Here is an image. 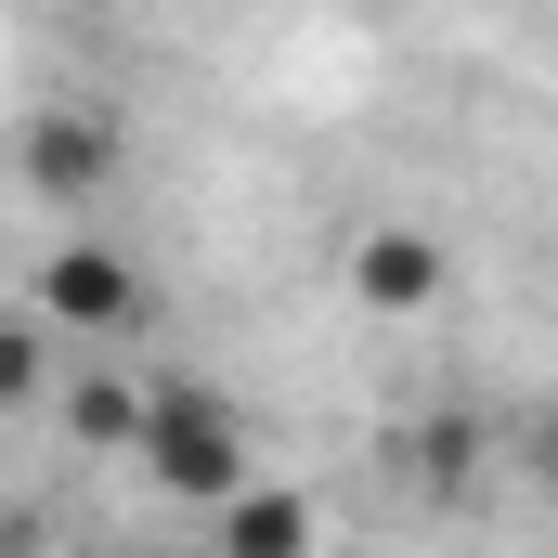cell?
Instances as JSON below:
<instances>
[{
  "instance_id": "cell-1",
  "label": "cell",
  "mask_w": 558,
  "mask_h": 558,
  "mask_svg": "<svg viewBox=\"0 0 558 558\" xmlns=\"http://www.w3.org/2000/svg\"><path fill=\"white\" fill-rule=\"evenodd\" d=\"M118 454H143V481H156L169 507H221V494L260 468L247 403L208 390V377H143V390H131V441H118Z\"/></svg>"
},
{
  "instance_id": "cell-2",
  "label": "cell",
  "mask_w": 558,
  "mask_h": 558,
  "mask_svg": "<svg viewBox=\"0 0 558 558\" xmlns=\"http://www.w3.org/2000/svg\"><path fill=\"white\" fill-rule=\"evenodd\" d=\"M26 312L52 325V338H78V351H105V338H143L156 325V286H143L131 247H39V274H26Z\"/></svg>"
},
{
  "instance_id": "cell-3",
  "label": "cell",
  "mask_w": 558,
  "mask_h": 558,
  "mask_svg": "<svg viewBox=\"0 0 558 558\" xmlns=\"http://www.w3.org/2000/svg\"><path fill=\"white\" fill-rule=\"evenodd\" d=\"M13 169H26V195L78 208V195H105V182H118V118H92V105H39L26 143H13Z\"/></svg>"
},
{
  "instance_id": "cell-4",
  "label": "cell",
  "mask_w": 558,
  "mask_h": 558,
  "mask_svg": "<svg viewBox=\"0 0 558 558\" xmlns=\"http://www.w3.org/2000/svg\"><path fill=\"white\" fill-rule=\"evenodd\" d=\"M441 286H454V247L416 234V221H377V234L351 247V299H364V312H390V325L441 312Z\"/></svg>"
},
{
  "instance_id": "cell-5",
  "label": "cell",
  "mask_w": 558,
  "mask_h": 558,
  "mask_svg": "<svg viewBox=\"0 0 558 558\" xmlns=\"http://www.w3.org/2000/svg\"><path fill=\"white\" fill-rule=\"evenodd\" d=\"M208 520H221V546H234V558H299V546H312V507H299V494H260V468H247Z\"/></svg>"
},
{
  "instance_id": "cell-6",
  "label": "cell",
  "mask_w": 558,
  "mask_h": 558,
  "mask_svg": "<svg viewBox=\"0 0 558 558\" xmlns=\"http://www.w3.org/2000/svg\"><path fill=\"white\" fill-rule=\"evenodd\" d=\"M39 377H52V325L0 312V403H39Z\"/></svg>"
},
{
  "instance_id": "cell-7",
  "label": "cell",
  "mask_w": 558,
  "mask_h": 558,
  "mask_svg": "<svg viewBox=\"0 0 558 558\" xmlns=\"http://www.w3.org/2000/svg\"><path fill=\"white\" fill-rule=\"evenodd\" d=\"M78 428H92V441H131V390H118V377H105V390H78Z\"/></svg>"
}]
</instances>
